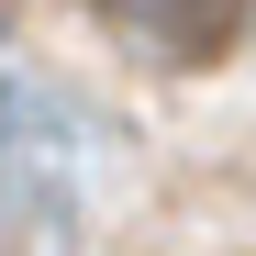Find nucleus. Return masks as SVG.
<instances>
[{"mask_svg": "<svg viewBox=\"0 0 256 256\" xmlns=\"http://www.w3.org/2000/svg\"><path fill=\"white\" fill-rule=\"evenodd\" d=\"M100 12V34L112 45H134L145 67H223L234 56V34H245V12L256 0H90Z\"/></svg>", "mask_w": 256, "mask_h": 256, "instance_id": "f257e3e1", "label": "nucleus"}]
</instances>
